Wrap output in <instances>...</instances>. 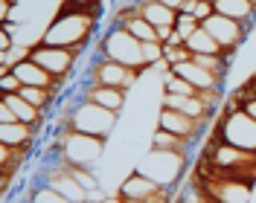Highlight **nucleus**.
<instances>
[{
    "label": "nucleus",
    "mask_w": 256,
    "mask_h": 203,
    "mask_svg": "<svg viewBox=\"0 0 256 203\" xmlns=\"http://www.w3.org/2000/svg\"><path fill=\"white\" fill-rule=\"evenodd\" d=\"M90 32H94V17L88 12H62L52 20V26L41 35V41L52 44V47H67L79 52Z\"/></svg>",
    "instance_id": "1"
},
{
    "label": "nucleus",
    "mask_w": 256,
    "mask_h": 203,
    "mask_svg": "<svg viewBox=\"0 0 256 203\" xmlns=\"http://www.w3.org/2000/svg\"><path fill=\"white\" fill-rule=\"evenodd\" d=\"M102 52L111 58V61H120L126 67H134V70H143L148 67L146 64V52H143V41L137 35H131L126 26H114V29L105 32L102 38Z\"/></svg>",
    "instance_id": "2"
},
{
    "label": "nucleus",
    "mask_w": 256,
    "mask_h": 203,
    "mask_svg": "<svg viewBox=\"0 0 256 203\" xmlns=\"http://www.w3.org/2000/svg\"><path fill=\"white\" fill-rule=\"evenodd\" d=\"M70 128L73 131H82V134H94V137H102L108 140L116 128V110L102 108L90 99H84L79 108L70 113Z\"/></svg>",
    "instance_id": "3"
},
{
    "label": "nucleus",
    "mask_w": 256,
    "mask_h": 203,
    "mask_svg": "<svg viewBox=\"0 0 256 203\" xmlns=\"http://www.w3.org/2000/svg\"><path fill=\"white\" fill-rule=\"evenodd\" d=\"M105 151V140L102 137H94V134H82V131H73L64 137L62 142V163H70V166H96L99 157Z\"/></svg>",
    "instance_id": "4"
},
{
    "label": "nucleus",
    "mask_w": 256,
    "mask_h": 203,
    "mask_svg": "<svg viewBox=\"0 0 256 203\" xmlns=\"http://www.w3.org/2000/svg\"><path fill=\"white\" fill-rule=\"evenodd\" d=\"M222 140L230 145H239V148H248V151H256V119L248 110L227 113L222 125Z\"/></svg>",
    "instance_id": "5"
},
{
    "label": "nucleus",
    "mask_w": 256,
    "mask_h": 203,
    "mask_svg": "<svg viewBox=\"0 0 256 203\" xmlns=\"http://www.w3.org/2000/svg\"><path fill=\"white\" fill-rule=\"evenodd\" d=\"M30 58L38 61L50 76L62 78L73 70V61H76V49H67V47H52V44H38V47L30 49Z\"/></svg>",
    "instance_id": "6"
},
{
    "label": "nucleus",
    "mask_w": 256,
    "mask_h": 203,
    "mask_svg": "<svg viewBox=\"0 0 256 203\" xmlns=\"http://www.w3.org/2000/svg\"><path fill=\"white\" fill-rule=\"evenodd\" d=\"M201 26H204L224 49H233V47H239L242 41H244V23L236 20V17H227V15L212 12L210 17L201 20Z\"/></svg>",
    "instance_id": "7"
},
{
    "label": "nucleus",
    "mask_w": 256,
    "mask_h": 203,
    "mask_svg": "<svg viewBox=\"0 0 256 203\" xmlns=\"http://www.w3.org/2000/svg\"><path fill=\"white\" fill-rule=\"evenodd\" d=\"M137 76H140V70L126 67L120 61H111L105 52H102V64H96L94 70L96 84H108V87H120V90H131L137 84Z\"/></svg>",
    "instance_id": "8"
},
{
    "label": "nucleus",
    "mask_w": 256,
    "mask_h": 203,
    "mask_svg": "<svg viewBox=\"0 0 256 203\" xmlns=\"http://www.w3.org/2000/svg\"><path fill=\"white\" fill-rule=\"evenodd\" d=\"M169 70L178 73L180 78H186L190 84H195L201 93L218 90V84H222V76H218V73H212V70H207V67H201L198 61H192V55L184 58V61H178V64H169Z\"/></svg>",
    "instance_id": "9"
},
{
    "label": "nucleus",
    "mask_w": 256,
    "mask_h": 203,
    "mask_svg": "<svg viewBox=\"0 0 256 203\" xmlns=\"http://www.w3.org/2000/svg\"><path fill=\"white\" fill-rule=\"evenodd\" d=\"M122 201H154V198H166V192L160 189V183L154 177H148L143 172H134L128 177L122 189H120Z\"/></svg>",
    "instance_id": "10"
},
{
    "label": "nucleus",
    "mask_w": 256,
    "mask_h": 203,
    "mask_svg": "<svg viewBox=\"0 0 256 203\" xmlns=\"http://www.w3.org/2000/svg\"><path fill=\"white\" fill-rule=\"evenodd\" d=\"M198 125H201V119H192V116H186V113H180V110H175V108H166V105L160 108L158 128H163V131H172L178 137L190 140V137L198 134Z\"/></svg>",
    "instance_id": "11"
},
{
    "label": "nucleus",
    "mask_w": 256,
    "mask_h": 203,
    "mask_svg": "<svg viewBox=\"0 0 256 203\" xmlns=\"http://www.w3.org/2000/svg\"><path fill=\"white\" fill-rule=\"evenodd\" d=\"M163 105L180 110V113H186L192 119H204V116H207V93H195V96L163 93Z\"/></svg>",
    "instance_id": "12"
},
{
    "label": "nucleus",
    "mask_w": 256,
    "mask_h": 203,
    "mask_svg": "<svg viewBox=\"0 0 256 203\" xmlns=\"http://www.w3.org/2000/svg\"><path fill=\"white\" fill-rule=\"evenodd\" d=\"M12 73H15L24 84H32V87H50V90H52V81H56V76H50L47 70L38 61H32V58L18 61L15 67H12Z\"/></svg>",
    "instance_id": "13"
},
{
    "label": "nucleus",
    "mask_w": 256,
    "mask_h": 203,
    "mask_svg": "<svg viewBox=\"0 0 256 203\" xmlns=\"http://www.w3.org/2000/svg\"><path fill=\"white\" fill-rule=\"evenodd\" d=\"M184 44H186V49H190L192 55H201V52H207V55H227V52H230V49H224L222 44H218L207 29H204V26H198V29L192 32Z\"/></svg>",
    "instance_id": "14"
},
{
    "label": "nucleus",
    "mask_w": 256,
    "mask_h": 203,
    "mask_svg": "<svg viewBox=\"0 0 256 203\" xmlns=\"http://www.w3.org/2000/svg\"><path fill=\"white\" fill-rule=\"evenodd\" d=\"M32 128L35 125H26V122H3L0 125V145H12V148H24L30 145L32 140Z\"/></svg>",
    "instance_id": "15"
},
{
    "label": "nucleus",
    "mask_w": 256,
    "mask_h": 203,
    "mask_svg": "<svg viewBox=\"0 0 256 203\" xmlns=\"http://www.w3.org/2000/svg\"><path fill=\"white\" fill-rule=\"evenodd\" d=\"M140 15H143L148 23H154V26H175V20H178L175 9H169V6L160 3V0H146L143 6H140Z\"/></svg>",
    "instance_id": "16"
},
{
    "label": "nucleus",
    "mask_w": 256,
    "mask_h": 203,
    "mask_svg": "<svg viewBox=\"0 0 256 203\" xmlns=\"http://www.w3.org/2000/svg\"><path fill=\"white\" fill-rule=\"evenodd\" d=\"M88 99L96 102V105H102V108H111V110H122L126 105V90H120V87H108V84H96L94 90H88Z\"/></svg>",
    "instance_id": "17"
},
{
    "label": "nucleus",
    "mask_w": 256,
    "mask_h": 203,
    "mask_svg": "<svg viewBox=\"0 0 256 203\" xmlns=\"http://www.w3.org/2000/svg\"><path fill=\"white\" fill-rule=\"evenodd\" d=\"M218 15H227V17H236L242 23H250V15H254V0H216L212 3Z\"/></svg>",
    "instance_id": "18"
},
{
    "label": "nucleus",
    "mask_w": 256,
    "mask_h": 203,
    "mask_svg": "<svg viewBox=\"0 0 256 203\" xmlns=\"http://www.w3.org/2000/svg\"><path fill=\"white\" fill-rule=\"evenodd\" d=\"M122 26H126L131 35H137L143 44H146V41H158V26H154V23H148L140 12H137V15H131V17H126V20H122Z\"/></svg>",
    "instance_id": "19"
},
{
    "label": "nucleus",
    "mask_w": 256,
    "mask_h": 203,
    "mask_svg": "<svg viewBox=\"0 0 256 203\" xmlns=\"http://www.w3.org/2000/svg\"><path fill=\"white\" fill-rule=\"evenodd\" d=\"M152 145H154V148H166V151H184V148H186V140L178 137V134H172V131L158 128V134H154Z\"/></svg>",
    "instance_id": "20"
},
{
    "label": "nucleus",
    "mask_w": 256,
    "mask_h": 203,
    "mask_svg": "<svg viewBox=\"0 0 256 203\" xmlns=\"http://www.w3.org/2000/svg\"><path fill=\"white\" fill-rule=\"evenodd\" d=\"M64 166L70 169V174H73V177L79 180V186L84 189L88 195H90V192H96V189H99V180H96V174L90 172V166H70V163H64Z\"/></svg>",
    "instance_id": "21"
},
{
    "label": "nucleus",
    "mask_w": 256,
    "mask_h": 203,
    "mask_svg": "<svg viewBox=\"0 0 256 203\" xmlns=\"http://www.w3.org/2000/svg\"><path fill=\"white\" fill-rule=\"evenodd\" d=\"M198 26H201V20H198L195 15H190V12H178L175 29H178V35H180L184 41H186V38H190V35H192L195 29H198Z\"/></svg>",
    "instance_id": "22"
},
{
    "label": "nucleus",
    "mask_w": 256,
    "mask_h": 203,
    "mask_svg": "<svg viewBox=\"0 0 256 203\" xmlns=\"http://www.w3.org/2000/svg\"><path fill=\"white\" fill-rule=\"evenodd\" d=\"M20 87H24V81H20V78H18L15 73H12V70L0 76V90H3V93H18Z\"/></svg>",
    "instance_id": "23"
},
{
    "label": "nucleus",
    "mask_w": 256,
    "mask_h": 203,
    "mask_svg": "<svg viewBox=\"0 0 256 203\" xmlns=\"http://www.w3.org/2000/svg\"><path fill=\"white\" fill-rule=\"evenodd\" d=\"M212 12H216V6H212L210 0H198V3H195V12H192V15L198 17V20H204V17H210Z\"/></svg>",
    "instance_id": "24"
},
{
    "label": "nucleus",
    "mask_w": 256,
    "mask_h": 203,
    "mask_svg": "<svg viewBox=\"0 0 256 203\" xmlns=\"http://www.w3.org/2000/svg\"><path fill=\"white\" fill-rule=\"evenodd\" d=\"M242 110H248V113H250V116L256 119V99H248V102H244V108H242Z\"/></svg>",
    "instance_id": "25"
},
{
    "label": "nucleus",
    "mask_w": 256,
    "mask_h": 203,
    "mask_svg": "<svg viewBox=\"0 0 256 203\" xmlns=\"http://www.w3.org/2000/svg\"><path fill=\"white\" fill-rule=\"evenodd\" d=\"M160 3H166V6L175 9V12H180V6H184V0H160Z\"/></svg>",
    "instance_id": "26"
},
{
    "label": "nucleus",
    "mask_w": 256,
    "mask_h": 203,
    "mask_svg": "<svg viewBox=\"0 0 256 203\" xmlns=\"http://www.w3.org/2000/svg\"><path fill=\"white\" fill-rule=\"evenodd\" d=\"M67 3H73V6H90V3H96V0H67Z\"/></svg>",
    "instance_id": "27"
}]
</instances>
